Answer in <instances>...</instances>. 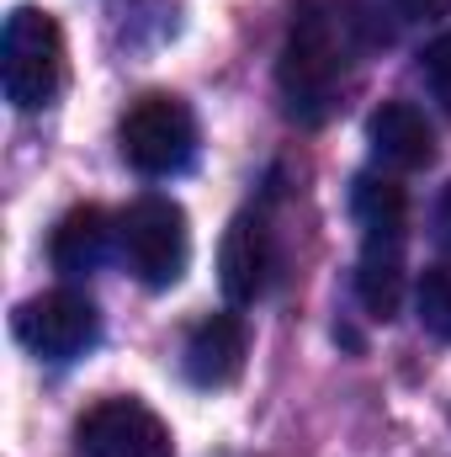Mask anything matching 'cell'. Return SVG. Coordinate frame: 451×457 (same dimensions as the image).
<instances>
[{"instance_id": "obj_6", "label": "cell", "mask_w": 451, "mask_h": 457, "mask_svg": "<svg viewBox=\"0 0 451 457\" xmlns=\"http://www.w3.org/2000/svg\"><path fill=\"white\" fill-rule=\"evenodd\" d=\"M75 442L86 457H176L170 426L133 394L91 404L75 426Z\"/></svg>"}, {"instance_id": "obj_14", "label": "cell", "mask_w": 451, "mask_h": 457, "mask_svg": "<svg viewBox=\"0 0 451 457\" xmlns=\"http://www.w3.org/2000/svg\"><path fill=\"white\" fill-rule=\"evenodd\" d=\"M425 75H430V86L451 102V32H447V37H436V43L425 48Z\"/></svg>"}, {"instance_id": "obj_9", "label": "cell", "mask_w": 451, "mask_h": 457, "mask_svg": "<svg viewBox=\"0 0 451 457\" xmlns=\"http://www.w3.org/2000/svg\"><path fill=\"white\" fill-rule=\"evenodd\" d=\"M250 356V330L239 314H208L192 336H186V378L197 388H228L244 372Z\"/></svg>"}, {"instance_id": "obj_4", "label": "cell", "mask_w": 451, "mask_h": 457, "mask_svg": "<svg viewBox=\"0 0 451 457\" xmlns=\"http://www.w3.org/2000/svg\"><path fill=\"white\" fill-rule=\"evenodd\" d=\"M122 160L138 176H181L197 160V117L181 96L149 91L122 112Z\"/></svg>"}, {"instance_id": "obj_16", "label": "cell", "mask_w": 451, "mask_h": 457, "mask_svg": "<svg viewBox=\"0 0 451 457\" xmlns=\"http://www.w3.org/2000/svg\"><path fill=\"white\" fill-rule=\"evenodd\" d=\"M436 228H441V239L451 245V187L441 192V208H436Z\"/></svg>"}, {"instance_id": "obj_5", "label": "cell", "mask_w": 451, "mask_h": 457, "mask_svg": "<svg viewBox=\"0 0 451 457\" xmlns=\"http://www.w3.org/2000/svg\"><path fill=\"white\" fill-rule=\"evenodd\" d=\"M16 341L43 361H75L102 341V314L86 293L53 287V293H37L16 309Z\"/></svg>"}, {"instance_id": "obj_15", "label": "cell", "mask_w": 451, "mask_h": 457, "mask_svg": "<svg viewBox=\"0 0 451 457\" xmlns=\"http://www.w3.org/2000/svg\"><path fill=\"white\" fill-rule=\"evenodd\" d=\"M404 21H436V16H447L451 0H388Z\"/></svg>"}, {"instance_id": "obj_3", "label": "cell", "mask_w": 451, "mask_h": 457, "mask_svg": "<svg viewBox=\"0 0 451 457\" xmlns=\"http://www.w3.org/2000/svg\"><path fill=\"white\" fill-rule=\"evenodd\" d=\"M117 245H122V261L127 271L165 293L186 277V261H192V224H186V208L176 197H138L127 203V213L117 219Z\"/></svg>"}, {"instance_id": "obj_12", "label": "cell", "mask_w": 451, "mask_h": 457, "mask_svg": "<svg viewBox=\"0 0 451 457\" xmlns=\"http://www.w3.org/2000/svg\"><path fill=\"white\" fill-rule=\"evenodd\" d=\"M356 298L372 320H393L404 303V245H361L356 261Z\"/></svg>"}, {"instance_id": "obj_7", "label": "cell", "mask_w": 451, "mask_h": 457, "mask_svg": "<svg viewBox=\"0 0 451 457\" xmlns=\"http://www.w3.org/2000/svg\"><path fill=\"white\" fill-rule=\"evenodd\" d=\"M276 277V234L266 213H239L224 228V245H218V282H224L228 303H255L266 298Z\"/></svg>"}, {"instance_id": "obj_13", "label": "cell", "mask_w": 451, "mask_h": 457, "mask_svg": "<svg viewBox=\"0 0 451 457\" xmlns=\"http://www.w3.org/2000/svg\"><path fill=\"white\" fill-rule=\"evenodd\" d=\"M414 309H420V325L451 345V266H425L420 282H414Z\"/></svg>"}, {"instance_id": "obj_1", "label": "cell", "mask_w": 451, "mask_h": 457, "mask_svg": "<svg viewBox=\"0 0 451 457\" xmlns=\"http://www.w3.org/2000/svg\"><path fill=\"white\" fill-rule=\"evenodd\" d=\"M350 54H356L350 11L308 0L292 16V32H287L282 59H276V86H282V102H287L292 122L319 128L324 117L335 112L340 91H345V75H350Z\"/></svg>"}, {"instance_id": "obj_10", "label": "cell", "mask_w": 451, "mask_h": 457, "mask_svg": "<svg viewBox=\"0 0 451 457\" xmlns=\"http://www.w3.org/2000/svg\"><path fill=\"white\" fill-rule=\"evenodd\" d=\"M117 228L107 219V208H96V203H80V208H70L53 234H48V261H53V271H64V277H91L102 261H107V250H112Z\"/></svg>"}, {"instance_id": "obj_11", "label": "cell", "mask_w": 451, "mask_h": 457, "mask_svg": "<svg viewBox=\"0 0 451 457\" xmlns=\"http://www.w3.org/2000/svg\"><path fill=\"white\" fill-rule=\"evenodd\" d=\"M350 208H356V224H361V245H404L409 197L393 176H356Z\"/></svg>"}, {"instance_id": "obj_8", "label": "cell", "mask_w": 451, "mask_h": 457, "mask_svg": "<svg viewBox=\"0 0 451 457\" xmlns=\"http://www.w3.org/2000/svg\"><path fill=\"white\" fill-rule=\"evenodd\" d=\"M366 144L393 170H425L436 160V128H430V117L420 112L414 102H404V96L382 102L377 112L366 117Z\"/></svg>"}, {"instance_id": "obj_2", "label": "cell", "mask_w": 451, "mask_h": 457, "mask_svg": "<svg viewBox=\"0 0 451 457\" xmlns=\"http://www.w3.org/2000/svg\"><path fill=\"white\" fill-rule=\"evenodd\" d=\"M64 86V32L43 5H16L0 27V91L16 112H37Z\"/></svg>"}]
</instances>
